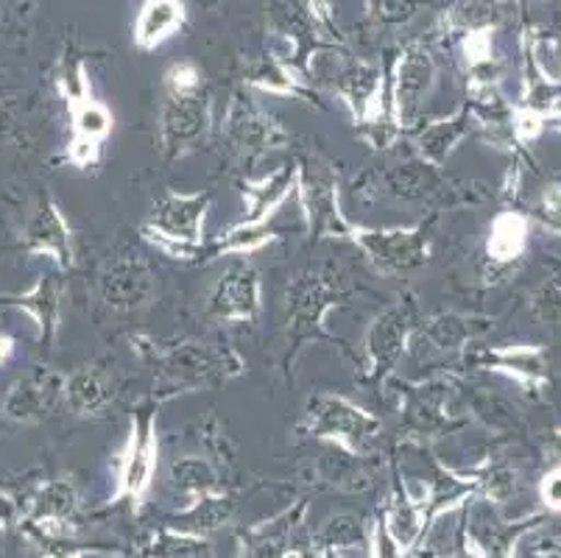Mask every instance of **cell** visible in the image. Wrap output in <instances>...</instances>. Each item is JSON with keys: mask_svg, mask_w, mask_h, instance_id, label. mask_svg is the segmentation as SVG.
I'll return each mask as SVG.
<instances>
[{"mask_svg": "<svg viewBox=\"0 0 561 558\" xmlns=\"http://www.w3.org/2000/svg\"><path fill=\"white\" fill-rule=\"evenodd\" d=\"M369 294V288L352 280L344 265L324 260L297 269L288 276L283 296V372L290 375L299 355L310 344H330L350 357V344L328 327V316L339 307H346L352 299Z\"/></svg>", "mask_w": 561, "mask_h": 558, "instance_id": "1", "label": "cell"}, {"mask_svg": "<svg viewBox=\"0 0 561 558\" xmlns=\"http://www.w3.org/2000/svg\"><path fill=\"white\" fill-rule=\"evenodd\" d=\"M131 350L154 372V394L162 402L247 375V361L227 344H210L196 338L157 341L151 335H137L131 338Z\"/></svg>", "mask_w": 561, "mask_h": 558, "instance_id": "2", "label": "cell"}, {"mask_svg": "<svg viewBox=\"0 0 561 558\" xmlns=\"http://www.w3.org/2000/svg\"><path fill=\"white\" fill-rule=\"evenodd\" d=\"M476 182H456L445 173V168H433L420 157H408L397 162H377L366 168L352 191L360 202H402V204H427L431 213H442L447 207H467L478 204L472 198Z\"/></svg>", "mask_w": 561, "mask_h": 558, "instance_id": "3", "label": "cell"}, {"mask_svg": "<svg viewBox=\"0 0 561 558\" xmlns=\"http://www.w3.org/2000/svg\"><path fill=\"white\" fill-rule=\"evenodd\" d=\"M210 92L204 87V76L196 65L182 61L165 73V95H162L160 117H157V140L165 166L185 160L213 135Z\"/></svg>", "mask_w": 561, "mask_h": 558, "instance_id": "4", "label": "cell"}, {"mask_svg": "<svg viewBox=\"0 0 561 558\" xmlns=\"http://www.w3.org/2000/svg\"><path fill=\"white\" fill-rule=\"evenodd\" d=\"M386 386L397 388L400 402V442L427 447L436 439H445L467 428L469 419L461 411V386L453 375H433L427 380H397Z\"/></svg>", "mask_w": 561, "mask_h": 558, "instance_id": "5", "label": "cell"}, {"mask_svg": "<svg viewBox=\"0 0 561 558\" xmlns=\"http://www.w3.org/2000/svg\"><path fill=\"white\" fill-rule=\"evenodd\" d=\"M213 207V191L180 193L165 191L140 224V238L157 252L182 263H198L207 243V215Z\"/></svg>", "mask_w": 561, "mask_h": 558, "instance_id": "6", "label": "cell"}, {"mask_svg": "<svg viewBox=\"0 0 561 558\" xmlns=\"http://www.w3.org/2000/svg\"><path fill=\"white\" fill-rule=\"evenodd\" d=\"M297 433L321 444H333L358 458H369L382 439V419L344 394H313L305 406Z\"/></svg>", "mask_w": 561, "mask_h": 558, "instance_id": "7", "label": "cell"}, {"mask_svg": "<svg viewBox=\"0 0 561 558\" xmlns=\"http://www.w3.org/2000/svg\"><path fill=\"white\" fill-rule=\"evenodd\" d=\"M165 406L154 391L142 397L129 417V430L121 444L115 464V491L110 503L129 500L135 509H140L142 500L149 498L154 486L157 467H160V408Z\"/></svg>", "mask_w": 561, "mask_h": 558, "instance_id": "8", "label": "cell"}, {"mask_svg": "<svg viewBox=\"0 0 561 558\" xmlns=\"http://www.w3.org/2000/svg\"><path fill=\"white\" fill-rule=\"evenodd\" d=\"M438 213L413 227H364L346 221L341 240L352 243L371 263V269L386 276H402L431 263L433 224Z\"/></svg>", "mask_w": 561, "mask_h": 558, "instance_id": "9", "label": "cell"}, {"mask_svg": "<svg viewBox=\"0 0 561 558\" xmlns=\"http://www.w3.org/2000/svg\"><path fill=\"white\" fill-rule=\"evenodd\" d=\"M420 321V299L413 291H402L386 310L371 319L364 335V361H360L366 386L386 388L400 361L411 350L413 332Z\"/></svg>", "mask_w": 561, "mask_h": 558, "instance_id": "10", "label": "cell"}, {"mask_svg": "<svg viewBox=\"0 0 561 558\" xmlns=\"http://www.w3.org/2000/svg\"><path fill=\"white\" fill-rule=\"evenodd\" d=\"M294 162H297V202L302 207L308 235L313 240H341L350 218L341 209L339 171L324 153L313 148L299 151Z\"/></svg>", "mask_w": 561, "mask_h": 558, "instance_id": "11", "label": "cell"}, {"mask_svg": "<svg viewBox=\"0 0 561 558\" xmlns=\"http://www.w3.org/2000/svg\"><path fill=\"white\" fill-rule=\"evenodd\" d=\"M221 140L234 160H263L265 153L290 146V132L265 110H260L247 90H234L221 123Z\"/></svg>", "mask_w": 561, "mask_h": 558, "instance_id": "12", "label": "cell"}, {"mask_svg": "<svg viewBox=\"0 0 561 558\" xmlns=\"http://www.w3.org/2000/svg\"><path fill=\"white\" fill-rule=\"evenodd\" d=\"M157 294V280L146 254L137 246H117L99 274V299L106 310L121 316L140 314Z\"/></svg>", "mask_w": 561, "mask_h": 558, "instance_id": "13", "label": "cell"}, {"mask_svg": "<svg viewBox=\"0 0 561 558\" xmlns=\"http://www.w3.org/2000/svg\"><path fill=\"white\" fill-rule=\"evenodd\" d=\"M436 68L422 45H408L391 70L389 84V117L400 135H411L420 126V112L431 95Z\"/></svg>", "mask_w": 561, "mask_h": 558, "instance_id": "14", "label": "cell"}, {"mask_svg": "<svg viewBox=\"0 0 561 558\" xmlns=\"http://www.w3.org/2000/svg\"><path fill=\"white\" fill-rule=\"evenodd\" d=\"M207 314L224 324H252L263 314V280L249 260H234L224 269L207 296Z\"/></svg>", "mask_w": 561, "mask_h": 558, "instance_id": "15", "label": "cell"}, {"mask_svg": "<svg viewBox=\"0 0 561 558\" xmlns=\"http://www.w3.org/2000/svg\"><path fill=\"white\" fill-rule=\"evenodd\" d=\"M458 366L476 368V372H497V375L512 377L514 383L530 388V391H542L550 380L545 350L537 344H467L458 355Z\"/></svg>", "mask_w": 561, "mask_h": 558, "instance_id": "16", "label": "cell"}, {"mask_svg": "<svg viewBox=\"0 0 561 558\" xmlns=\"http://www.w3.org/2000/svg\"><path fill=\"white\" fill-rule=\"evenodd\" d=\"M23 252L28 258H45L54 269L68 274L76 265V249H73V232L65 218L62 207L56 204L54 196L45 193L32 209L28 221H25L23 235H20Z\"/></svg>", "mask_w": 561, "mask_h": 558, "instance_id": "17", "label": "cell"}, {"mask_svg": "<svg viewBox=\"0 0 561 558\" xmlns=\"http://www.w3.org/2000/svg\"><path fill=\"white\" fill-rule=\"evenodd\" d=\"M68 117L70 137L68 148H65V160L79 171H90L101 162L104 143L110 140L112 129H115V117H112L110 106L95 99L93 92L84 99L70 101Z\"/></svg>", "mask_w": 561, "mask_h": 558, "instance_id": "18", "label": "cell"}, {"mask_svg": "<svg viewBox=\"0 0 561 558\" xmlns=\"http://www.w3.org/2000/svg\"><path fill=\"white\" fill-rule=\"evenodd\" d=\"M65 380L59 368L34 366L32 372L9 386L3 397V417L14 424H37L65 402Z\"/></svg>", "mask_w": 561, "mask_h": 558, "instance_id": "19", "label": "cell"}, {"mask_svg": "<svg viewBox=\"0 0 561 558\" xmlns=\"http://www.w3.org/2000/svg\"><path fill=\"white\" fill-rule=\"evenodd\" d=\"M62 271L50 269L43 271L37 276V283L25 291V294H0V307L23 310L34 321L37 344L45 346V350H54L56 338H59V327H62Z\"/></svg>", "mask_w": 561, "mask_h": 558, "instance_id": "20", "label": "cell"}, {"mask_svg": "<svg viewBox=\"0 0 561 558\" xmlns=\"http://www.w3.org/2000/svg\"><path fill=\"white\" fill-rule=\"evenodd\" d=\"M476 132V117L472 106H461L453 115L438 117V121L422 123L411 132V153L433 168H445L456 148Z\"/></svg>", "mask_w": 561, "mask_h": 558, "instance_id": "21", "label": "cell"}, {"mask_svg": "<svg viewBox=\"0 0 561 558\" xmlns=\"http://www.w3.org/2000/svg\"><path fill=\"white\" fill-rule=\"evenodd\" d=\"M238 187H241L243 204H247V215L238 224L265 227V224H272L274 215L285 207L290 196H297V162L274 168L272 173L260 179H241Z\"/></svg>", "mask_w": 561, "mask_h": 558, "instance_id": "22", "label": "cell"}, {"mask_svg": "<svg viewBox=\"0 0 561 558\" xmlns=\"http://www.w3.org/2000/svg\"><path fill=\"white\" fill-rule=\"evenodd\" d=\"M382 528L391 536L397 550L405 556L413 547L420 545L425 531L431 528V516H427V500L425 491L422 494H411L405 483H402L400 472H397L394 489L386 498V509H382Z\"/></svg>", "mask_w": 561, "mask_h": 558, "instance_id": "23", "label": "cell"}, {"mask_svg": "<svg viewBox=\"0 0 561 558\" xmlns=\"http://www.w3.org/2000/svg\"><path fill=\"white\" fill-rule=\"evenodd\" d=\"M481 324L483 321L476 319V316L458 314V310H442V314H433L420 321L411 344L422 341L436 355H461L463 346L472 344L481 335Z\"/></svg>", "mask_w": 561, "mask_h": 558, "instance_id": "24", "label": "cell"}, {"mask_svg": "<svg viewBox=\"0 0 561 558\" xmlns=\"http://www.w3.org/2000/svg\"><path fill=\"white\" fill-rule=\"evenodd\" d=\"M115 399L110 375L99 366H79L65 380V402L79 419H101Z\"/></svg>", "mask_w": 561, "mask_h": 558, "instance_id": "25", "label": "cell"}, {"mask_svg": "<svg viewBox=\"0 0 561 558\" xmlns=\"http://www.w3.org/2000/svg\"><path fill=\"white\" fill-rule=\"evenodd\" d=\"M530 218L519 209H503L492 218L483 246V258L492 269H506L523 258L525 246H528Z\"/></svg>", "mask_w": 561, "mask_h": 558, "instance_id": "26", "label": "cell"}, {"mask_svg": "<svg viewBox=\"0 0 561 558\" xmlns=\"http://www.w3.org/2000/svg\"><path fill=\"white\" fill-rule=\"evenodd\" d=\"M34 511H37V525L48 536L70 534V520L79 511V489H76L73 478H56L39 486L37 498H34Z\"/></svg>", "mask_w": 561, "mask_h": 558, "instance_id": "27", "label": "cell"}, {"mask_svg": "<svg viewBox=\"0 0 561 558\" xmlns=\"http://www.w3.org/2000/svg\"><path fill=\"white\" fill-rule=\"evenodd\" d=\"M243 84L252 87V90L268 92V95H285V99H297V101H305V104L321 106L313 87H310L305 79H299L288 65L277 61L274 56L254 59L247 68V73H243Z\"/></svg>", "mask_w": 561, "mask_h": 558, "instance_id": "28", "label": "cell"}, {"mask_svg": "<svg viewBox=\"0 0 561 558\" xmlns=\"http://www.w3.org/2000/svg\"><path fill=\"white\" fill-rule=\"evenodd\" d=\"M283 229L265 224V227H247V224L234 221L232 227L221 229L216 238H210L204 243V252L198 258V263H216L221 258H249V254L260 252L265 246H272L274 240H279Z\"/></svg>", "mask_w": 561, "mask_h": 558, "instance_id": "29", "label": "cell"}, {"mask_svg": "<svg viewBox=\"0 0 561 558\" xmlns=\"http://www.w3.org/2000/svg\"><path fill=\"white\" fill-rule=\"evenodd\" d=\"M185 23L182 0H146L135 23V45L140 50H154L173 37Z\"/></svg>", "mask_w": 561, "mask_h": 558, "instance_id": "30", "label": "cell"}, {"mask_svg": "<svg viewBox=\"0 0 561 558\" xmlns=\"http://www.w3.org/2000/svg\"><path fill=\"white\" fill-rule=\"evenodd\" d=\"M316 478L321 483H328L330 489L339 491H364L371 486V475L366 469V458H358V455H350L344 449L333 447V444H324V453L319 455L313 467Z\"/></svg>", "mask_w": 561, "mask_h": 558, "instance_id": "31", "label": "cell"}, {"mask_svg": "<svg viewBox=\"0 0 561 558\" xmlns=\"http://www.w3.org/2000/svg\"><path fill=\"white\" fill-rule=\"evenodd\" d=\"M168 480H171L173 489L191 500L224 491L216 464L210 458H204V455H182V458H173Z\"/></svg>", "mask_w": 561, "mask_h": 558, "instance_id": "32", "label": "cell"}, {"mask_svg": "<svg viewBox=\"0 0 561 558\" xmlns=\"http://www.w3.org/2000/svg\"><path fill=\"white\" fill-rule=\"evenodd\" d=\"M234 514V503L229 494L218 491V494H207V498L191 500L185 511L171 520V528L187 531V534L207 536L210 531H218L221 525H227Z\"/></svg>", "mask_w": 561, "mask_h": 558, "instance_id": "33", "label": "cell"}, {"mask_svg": "<svg viewBox=\"0 0 561 558\" xmlns=\"http://www.w3.org/2000/svg\"><path fill=\"white\" fill-rule=\"evenodd\" d=\"M302 514L305 503H299L297 509L283 511V514L274 516L272 522H260V525H254V528L243 536V539H247L249 558H283V553L288 550L294 522Z\"/></svg>", "mask_w": 561, "mask_h": 558, "instance_id": "34", "label": "cell"}, {"mask_svg": "<svg viewBox=\"0 0 561 558\" xmlns=\"http://www.w3.org/2000/svg\"><path fill=\"white\" fill-rule=\"evenodd\" d=\"M461 411L467 419H476L486 430L494 433H508V430L517 428L519 417L506 399L497 397V394L486 391V388H476V391H461Z\"/></svg>", "mask_w": 561, "mask_h": 558, "instance_id": "35", "label": "cell"}, {"mask_svg": "<svg viewBox=\"0 0 561 558\" xmlns=\"http://www.w3.org/2000/svg\"><path fill=\"white\" fill-rule=\"evenodd\" d=\"M142 553L149 558H213L207 536L187 534V531L171 528V525L157 531V534L146 542Z\"/></svg>", "mask_w": 561, "mask_h": 558, "instance_id": "36", "label": "cell"}, {"mask_svg": "<svg viewBox=\"0 0 561 558\" xmlns=\"http://www.w3.org/2000/svg\"><path fill=\"white\" fill-rule=\"evenodd\" d=\"M463 475L476 483L478 494H483L489 503H508L514 498V491H517V475L500 460L486 458L481 467L467 469Z\"/></svg>", "mask_w": 561, "mask_h": 558, "instance_id": "37", "label": "cell"}, {"mask_svg": "<svg viewBox=\"0 0 561 558\" xmlns=\"http://www.w3.org/2000/svg\"><path fill=\"white\" fill-rule=\"evenodd\" d=\"M366 542V528L358 516L335 514L324 522L321 528V547H333V550H346V547H358Z\"/></svg>", "mask_w": 561, "mask_h": 558, "instance_id": "38", "label": "cell"}, {"mask_svg": "<svg viewBox=\"0 0 561 558\" xmlns=\"http://www.w3.org/2000/svg\"><path fill=\"white\" fill-rule=\"evenodd\" d=\"M497 14L494 0H458L450 12V23L467 34H476V31H486L497 20Z\"/></svg>", "mask_w": 561, "mask_h": 558, "instance_id": "39", "label": "cell"}, {"mask_svg": "<svg viewBox=\"0 0 561 558\" xmlns=\"http://www.w3.org/2000/svg\"><path fill=\"white\" fill-rule=\"evenodd\" d=\"M534 316L545 324H561V274L548 276L537 291H534Z\"/></svg>", "mask_w": 561, "mask_h": 558, "instance_id": "40", "label": "cell"}, {"mask_svg": "<svg viewBox=\"0 0 561 558\" xmlns=\"http://www.w3.org/2000/svg\"><path fill=\"white\" fill-rule=\"evenodd\" d=\"M427 7V0H369V12L377 23L400 25Z\"/></svg>", "mask_w": 561, "mask_h": 558, "instance_id": "41", "label": "cell"}, {"mask_svg": "<svg viewBox=\"0 0 561 558\" xmlns=\"http://www.w3.org/2000/svg\"><path fill=\"white\" fill-rule=\"evenodd\" d=\"M534 215L545 229L561 235V184H550Z\"/></svg>", "mask_w": 561, "mask_h": 558, "instance_id": "42", "label": "cell"}, {"mask_svg": "<svg viewBox=\"0 0 561 558\" xmlns=\"http://www.w3.org/2000/svg\"><path fill=\"white\" fill-rule=\"evenodd\" d=\"M366 545H369V558H402V553L382 528V520H375L366 528Z\"/></svg>", "mask_w": 561, "mask_h": 558, "instance_id": "43", "label": "cell"}, {"mask_svg": "<svg viewBox=\"0 0 561 558\" xmlns=\"http://www.w3.org/2000/svg\"><path fill=\"white\" fill-rule=\"evenodd\" d=\"M539 498L550 511H561V467L550 469L539 483Z\"/></svg>", "mask_w": 561, "mask_h": 558, "instance_id": "44", "label": "cell"}, {"mask_svg": "<svg viewBox=\"0 0 561 558\" xmlns=\"http://www.w3.org/2000/svg\"><path fill=\"white\" fill-rule=\"evenodd\" d=\"M14 520H18V503L0 491V528H9Z\"/></svg>", "mask_w": 561, "mask_h": 558, "instance_id": "45", "label": "cell"}, {"mask_svg": "<svg viewBox=\"0 0 561 558\" xmlns=\"http://www.w3.org/2000/svg\"><path fill=\"white\" fill-rule=\"evenodd\" d=\"M14 350H18V341L12 335H7V332H0V366H7Z\"/></svg>", "mask_w": 561, "mask_h": 558, "instance_id": "46", "label": "cell"}, {"mask_svg": "<svg viewBox=\"0 0 561 558\" xmlns=\"http://www.w3.org/2000/svg\"><path fill=\"white\" fill-rule=\"evenodd\" d=\"M316 558H341V550H333V547H319Z\"/></svg>", "mask_w": 561, "mask_h": 558, "instance_id": "47", "label": "cell"}, {"mask_svg": "<svg viewBox=\"0 0 561 558\" xmlns=\"http://www.w3.org/2000/svg\"><path fill=\"white\" fill-rule=\"evenodd\" d=\"M283 558H310L305 550H297V547H288V550L283 553Z\"/></svg>", "mask_w": 561, "mask_h": 558, "instance_id": "48", "label": "cell"}, {"mask_svg": "<svg viewBox=\"0 0 561 558\" xmlns=\"http://www.w3.org/2000/svg\"><path fill=\"white\" fill-rule=\"evenodd\" d=\"M90 556H93V550H90V553H87V556H84V558H90Z\"/></svg>", "mask_w": 561, "mask_h": 558, "instance_id": "49", "label": "cell"}]
</instances>
